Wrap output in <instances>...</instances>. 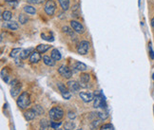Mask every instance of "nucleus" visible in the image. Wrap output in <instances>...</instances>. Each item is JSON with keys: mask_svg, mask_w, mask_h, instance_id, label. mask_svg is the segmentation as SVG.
I'll list each match as a JSON object with an SVG mask.
<instances>
[{"mask_svg": "<svg viewBox=\"0 0 154 130\" xmlns=\"http://www.w3.org/2000/svg\"><path fill=\"white\" fill-rule=\"evenodd\" d=\"M62 32H65V33H67V34H69V35H70L72 38L74 37V31L72 29H70V28H69V27H67V26H64L63 28H62Z\"/></svg>", "mask_w": 154, "mask_h": 130, "instance_id": "22", "label": "nucleus"}, {"mask_svg": "<svg viewBox=\"0 0 154 130\" xmlns=\"http://www.w3.org/2000/svg\"><path fill=\"white\" fill-rule=\"evenodd\" d=\"M76 130H82V129H76Z\"/></svg>", "mask_w": 154, "mask_h": 130, "instance_id": "41", "label": "nucleus"}, {"mask_svg": "<svg viewBox=\"0 0 154 130\" xmlns=\"http://www.w3.org/2000/svg\"><path fill=\"white\" fill-rule=\"evenodd\" d=\"M58 72H59V74H60L63 78L70 79V78L72 77V71L68 67H66V66H61L60 68H58Z\"/></svg>", "mask_w": 154, "mask_h": 130, "instance_id": "6", "label": "nucleus"}, {"mask_svg": "<svg viewBox=\"0 0 154 130\" xmlns=\"http://www.w3.org/2000/svg\"><path fill=\"white\" fill-rule=\"evenodd\" d=\"M90 47H91V45L88 43V41L83 40L78 44V46H77L76 51L80 55H86L88 52V50H90Z\"/></svg>", "mask_w": 154, "mask_h": 130, "instance_id": "3", "label": "nucleus"}, {"mask_svg": "<svg viewBox=\"0 0 154 130\" xmlns=\"http://www.w3.org/2000/svg\"><path fill=\"white\" fill-rule=\"evenodd\" d=\"M27 2L33 5H40L45 2V0H27Z\"/></svg>", "mask_w": 154, "mask_h": 130, "instance_id": "32", "label": "nucleus"}, {"mask_svg": "<svg viewBox=\"0 0 154 130\" xmlns=\"http://www.w3.org/2000/svg\"><path fill=\"white\" fill-rule=\"evenodd\" d=\"M41 60V55H40V53L36 50V51H32V54L31 56H29V62L32 63V64H36L38 63L39 61Z\"/></svg>", "mask_w": 154, "mask_h": 130, "instance_id": "12", "label": "nucleus"}, {"mask_svg": "<svg viewBox=\"0 0 154 130\" xmlns=\"http://www.w3.org/2000/svg\"><path fill=\"white\" fill-rule=\"evenodd\" d=\"M80 84L79 83H77L76 81H69L68 82V88H69V90L70 92H72V93H77L79 90H80Z\"/></svg>", "mask_w": 154, "mask_h": 130, "instance_id": "7", "label": "nucleus"}, {"mask_svg": "<svg viewBox=\"0 0 154 130\" xmlns=\"http://www.w3.org/2000/svg\"><path fill=\"white\" fill-rule=\"evenodd\" d=\"M16 104L21 109L27 108L31 104V96H29V94L27 91H23L19 95L18 99L16 100Z\"/></svg>", "mask_w": 154, "mask_h": 130, "instance_id": "1", "label": "nucleus"}, {"mask_svg": "<svg viewBox=\"0 0 154 130\" xmlns=\"http://www.w3.org/2000/svg\"><path fill=\"white\" fill-rule=\"evenodd\" d=\"M5 27L8 28L9 29H11V31H16V29H18V28H19L18 24H17L16 22H9L6 24Z\"/></svg>", "mask_w": 154, "mask_h": 130, "instance_id": "21", "label": "nucleus"}, {"mask_svg": "<svg viewBox=\"0 0 154 130\" xmlns=\"http://www.w3.org/2000/svg\"><path fill=\"white\" fill-rule=\"evenodd\" d=\"M68 117L69 118L70 120H73L74 118H75V114L73 113V112H72V111H69V113H68Z\"/></svg>", "mask_w": 154, "mask_h": 130, "instance_id": "36", "label": "nucleus"}, {"mask_svg": "<svg viewBox=\"0 0 154 130\" xmlns=\"http://www.w3.org/2000/svg\"><path fill=\"white\" fill-rule=\"evenodd\" d=\"M32 52V49L29 48V49H27V50H23L20 53V58L22 59V60H25V59H28V57L31 56Z\"/></svg>", "mask_w": 154, "mask_h": 130, "instance_id": "14", "label": "nucleus"}, {"mask_svg": "<svg viewBox=\"0 0 154 130\" xmlns=\"http://www.w3.org/2000/svg\"><path fill=\"white\" fill-rule=\"evenodd\" d=\"M21 84L20 83H16L15 85H13L11 86V95L13 97H17V95H19L20 94V91H21Z\"/></svg>", "mask_w": 154, "mask_h": 130, "instance_id": "10", "label": "nucleus"}, {"mask_svg": "<svg viewBox=\"0 0 154 130\" xmlns=\"http://www.w3.org/2000/svg\"><path fill=\"white\" fill-rule=\"evenodd\" d=\"M60 125H61V122H51V127L52 129H57V128H59Z\"/></svg>", "mask_w": 154, "mask_h": 130, "instance_id": "34", "label": "nucleus"}, {"mask_svg": "<svg viewBox=\"0 0 154 130\" xmlns=\"http://www.w3.org/2000/svg\"><path fill=\"white\" fill-rule=\"evenodd\" d=\"M37 116L36 112L34 111L33 108H31V109H28L27 111L24 112V117L27 121H32L33 119H35V117Z\"/></svg>", "mask_w": 154, "mask_h": 130, "instance_id": "11", "label": "nucleus"}, {"mask_svg": "<svg viewBox=\"0 0 154 130\" xmlns=\"http://www.w3.org/2000/svg\"><path fill=\"white\" fill-rule=\"evenodd\" d=\"M75 128V125L72 122H67L64 125V129L65 130H73Z\"/></svg>", "mask_w": 154, "mask_h": 130, "instance_id": "27", "label": "nucleus"}, {"mask_svg": "<svg viewBox=\"0 0 154 130\" xmlns=\"http://www.w3.org/2000/svg\"><path fill=\"white\" fill-rule=\"evenodd\" d=\"M149 49H150V56H151V58L153 59V58H154V55H153V51H152L151 47H149Z\"/></svg>", "mask_w": 154, "mask_h": 130, "instance_id": "38", "label": "nucleus"}, {"mask_svg": "<svg viewBox=\"0 0 154 130\" xmlns=\"http://www.w3.org/2000/svg\"><path fill=\"white\" fill-rule=\"evenodd\" d=\"M104 102H103V99H101L99 96H96L94 98V104H93V106L95 108H98V107H104Z\"/></svg>", "mask_w": 154, "mask_h": 130, "instance_id": "17", "label": "nucleus"}, {"mask_svg": "<svg viewBox=\"0 0 154 130\" xmlns=\"http://www.w3.org/2000/svg\"><path fill=\"white\" fill-rule=\"evenodd\" d=\"M75 68L79 71H85L87 69V66L84 63H81V62H76L75 63Z\"/></svg>", "mask_w": 154, "mask_h": 130, "instance_id": "23", "label": "nucleus"}, {"mask_svg": "<svg viewBox=\"0 0 154 130\" xmlns=\"http://www.w3.org/2000/svg\"><path fill=\"white\" fill-rule=\"evenodd\" d=\"M18 19H19V22L21 23L22 25H25L26 23H28V21H29V17L27 15H25V14H19Z\"/></svg>", "mask_w": 154, "mask_h": 130, "instance_id": "28", "label": "nucleus"}, {"mask_svg": "<svg viewBox=\"0 0 154 130\" xmlns=\"http://www.w3.org/2000/svg\"><path fill=\"white\" fill-rule=\"evenodd\" d=\"M70 27L73 29V31L78 33V34H83L85 32V28L83 26L80 22L78 21H75V20H72L70 21Z\"/></svg>", "mask_w": 154, "mask_h": 130, "instance_id": "5", "label": "nucleus"}, {"mask_svg": "<svg viewBox=\"0 0 154 130\" xmlns=\"http://www.w3.org/2000/svg\"><path fill=\"white\" fill-rule=\"evenodd\" d=\"M63 11H68L69 9V0H58Z\"/></svg>", "mask_w": 154, "mask_h": 130, "instance_id": "20", "label": "nucleus"}, {"mask_svg": "<svg viewBox=\"0 0 154 130\" xmlns=\"http://www.w3.org/2000/svg\"><path fill=\"white\" fill-rule=\"evenodd\" d=\"M11 16H13V14H11L10 11H5L2 13V18L5 21H10L11 19Z\"/></svg>", "mask_w": 154, "mask_h": 130, "instance_id": "25", "label": "nucleus"}, {"mask_svg": "<svg viewBox=\"0 0 154 130\" xmlns=\"http://www.w3.org/2000/svg\"><path fill=\"white\" fill-rule=\"evenodd\" d=\"M24 11L28 14H35L36 13V10L33 7V6H31V5H26L24 7Z\"/></svg>", "mask_w": 154, "mask_h": 130, "instance_id": "19", "label": "nucleus"}, {"mask_svg": "<svg viewBox=\"0 0 154 130\" xmlns=\"http://www.w3.org/2000/svg\"><path fill=\"white\" fill-rule=\"evenodd\" d=\"M41 38L46 40V41H49V42H52V41L54 40V38H53L52 35H48L46 33H41Z\"/></svg>", "mask_w": 154, "mask_h": 130, "instance_id": "30", "label": "nucleus"}, {"mask_svg": "<svg viewBox=\"0 0 154 130\" xmlns=\"http://www.w3.org/2000/svg\"><path fill=\"white\" fill-rule=\"evenodd\" d=\"M49 116L53 121H60L64 117V110L59 106H55L49 111Z\"/></svg>", "mask_w": 154, "mask_h": 130, "instance_id": "2", "label": "nucleus"}, {"mask_svg": "<svg viewBox=\"0 0 154 130\" xmlns=\"http://www.w3.org/2000/svg\"><path fill=\"white\" fill-rule=\"evenodd\" d=\"M79 96L84 103H90L94 100V94L91 92H80Z\"/></svg>", "mask_w": 154, "mask_h": 130, "instance_id": "8", "label": "nucleus"}, {"mask_svg": "<svg viewBox=\"0 0 154 130\" xmlns=\"http://www.w3.org/2000/svg\"><path fill=\"white\" fill-rule=\"evenodd\" d=\"M151 27L154 29V16H153V18L151 19Z\"/></svg>", "mask_w": 154, "mask_h": 130, "instance_id": "39", "label": "nucleus"}, {"mask_svg": "<svg viewBox=\"0 0 154 130\" xmlns=\"http://www.w3.org/2000/svg\"><path fill=\"white\" fill-rule=\"evenodd\" d=\"M90 79H91V75L88 73H82L79 78V84L81 87H87L88 83L90 82Z\"/></svg>", "mask_w": 154, "mask_h": 130, "instance_id": "9", "label": "nucleus"}, {"mask_svg": "<svg viewBox=\"0 0 154 130\" xmlns=\"http://www.w3.org/2000/svg\"><path fill=\"white\" fill-rule=\"evenodd\" d=\"M97 115L100 118V120H106V119H108V117H109V115L105 113V112H98Z\"/></svg>", "mask_w": 154, "mask_h": 130, "instance_id": "33", "label": "nucleus"}, {"mask_svg": "<svg viewBox=\"0 0 154 130\" xmlns=\"http://www.w3.org/2000/svg\"><path fill=\"white\" fill-rule=\"evenodd\" d=\"M100 130H114V128L111 123H105L100 127Z\"/></svg>", "mask_w": 154, "mask_h": 130, "instance_id": "31", "label": "nucleus"}, {"mask_svg": "<svg viewBox=\"0 0 154 130\" xmlns=\"http://www.w3.org/2000/svg\"><path fill=\"white\" fill-rule=\"evenodd\" d=\"M51 126V122H49L46 119L40 121V130H48Z\"/></svg>", "mask_w": 154, "mask_h": 130, "instance_id": "18", "label": "nucleus"}, {"mask_svg": "<svg viewBox=\"0 0 154 130\" xmlns=\"http://www.w3.org/2000/svg\"><path fill=\"white\" fill-rule=\"evenodd\" d=\"M57 86H58V89L60 90L61 94H62V93H66V92L69 91V88L66 86V85H64L63 83H58V84H57Z\"/></svg>", "mask_w": 154, "mask_h": 130, "instance_id": "26", "label": "nucleus"}, {"mask_svg": "<svg viewBox=\"0 0 154 130\" xmlns=\"http://www.w3.org/2000/svg\"><path fill=\"white\" fill-rule=\"evenodd\" d=\"M18 0H5V2H8V3H10V2H17Z\"/></svg>", "mask_w": 154, "mask_h": 130, "instance_id": "37", "label": "nucleus"}, {"mask_svg": "<svg viewBox=\"0 0 154 130\" xmlns=\"http://www.w3.org/2000/svg\"><path fill=\"white\" fill-rule=\"evenodd\" d=\"M61 95L65 100H69V99H70V97H72V93H70L69 91H68L66 93H62Z\"/></svg>", "mask_w": 154, "mask_h": 130, "instance_id": "35", "label": "nucleus"}, {"mask_svg": "<svg viewBox=\"0 0 154 130\" xmlns=\"http://www.w3.org/2000/svg\"><path fill=\"white\" fill-rule=\"evenodd\" d=\"M22 50L19 49V48H16V49H14L13 50L11 51V54L10 56L13 57V58H17L18 56H20V53H21Z\"/></svg>", "mask_w": 154, "mask_h": 130, "instance_id": "24", "label": "nucleus"}, {"mask_svg": "<svg viewBox=\"0 0 154 130\" xmlns=\"http://www.w3.org/2000/svg\"><path fill=\"white\" fill-rule=\"evenodd\" d=\"M51 57L54 61H59L62 58V55H61L60 51H59L57 49H54V50H52L51 52Z\"/></svg>", "mask_w": 154, "mask_h": 130, "instance_id": "13", "label": "nucleus"}, {"mask_svg": "<svg viewBox=\"0 0 154 130\" xmlns=\"http://www.w3.org/2000/svg\"><path fill=\"white\" fill-rule=\"evenodd\" d=\"M51 47L50 45H45V44H40L36 47V50L39 52V53H45L48 50L51 49Z\"/></svg>", "mask_w": 154, "mask_h": 130, "instance_id": "16", "label": "nucleus"}, {"mask_svg": "<svg viewBox=\"0 0 154 130\" xmlns=\"http://www.w3.org/2000/svg\"><path fill=\"white\" fill-rule=\"evenodd\" d=\"M52 130H62V129H59V128H57V129H52Z\"/></svg>", "mask_w": 154, "mask_h": 130, "instance_id": "40", "label": "nucleus"}, {"mask_svg": "<svg viewBox=\"0 0 154 130\" xmlns=\"http://www.w3.org/2000/svg\"><path fill=\"white\" fill-rule=\"evenodd\" d=\"M32 108L34 109L35 112H36L37 115H42V114H44V109H43V107L41 105L36 104V105H34V107H32Z\"/></svg>", "mask_w": 154, "mask_h": 130, "instance_id": "29", "label": "nucleus"}, {"mask_svg": "<svg viewBox=\"0 0 154 130\" xmlns=\"http://www.w3.org/2000/svg\"><path fill=\"white\" fill-rule=\"evenodd\" d=\"M43 62L45 65H47V66H49V67H53L55 65V61L53 60V59L51 57V56H43Z\"/></svg>", "mask_w": 154, "mask_h": 130, "instance_id": "15", "label": "nucleus"}, {"mask_svg": "<svg viewBox=\"0 0 154 130\" xmlns=\"http://www.w3.org/2000/svg\"><path fill=\"white\" fill-rule=\"evenodd\" d=\"M44 11H45V13L50 16L54 14L56 11V3L54 0H47L45 3Z\"/></svg>", "mask_w": 154, "mask_h": 130, "instance_id": "4", "label": "nucleus"}]
</instances>
